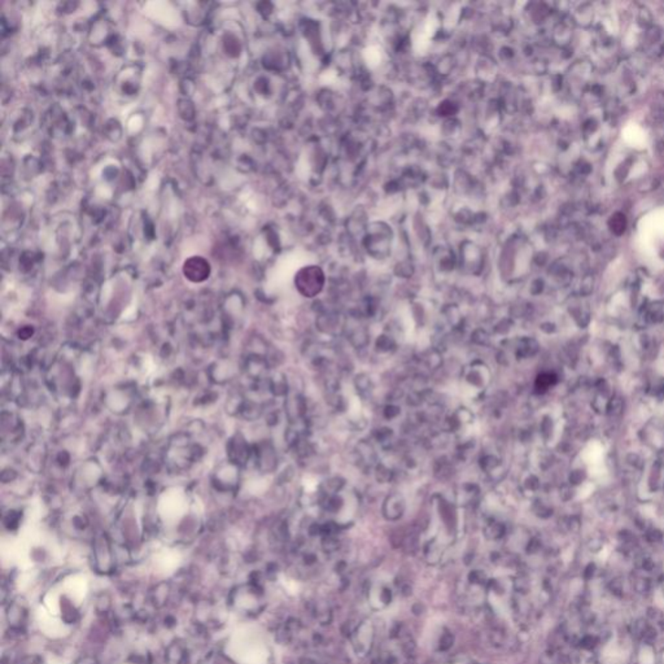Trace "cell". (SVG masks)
<instances>
[{"label":"cell","instance_id":"cell-1","mask_svg":"<svg viewBox=\"0 0 664 664\" xmlns=\"http://www.w3.org/2000/svg\"><path fill=\"white\" fill-rule=\"evenodd\" d=\"M609 226H610V230L613 231V234L623 235L626 229H627V218L623 213H615L610 217V221H609Z\"/></svg>","mask_w":664,"mask_h":664},{"label":"cell","instance_id":"cell-2","mask_svg":"<svg viewBox=\"0 0 664 664\" xmlns=\"http://www.w3.org/2000/svg\"><path fill=\"white\" fill-rule=\"evenodd\" d=\"M557 381V378L554 376L553 374H542L539 378H537V381H536V385H537V390L539 391H546L549 387H552L554 383Z\"/></svg>","mask_w":664,"mask_h":664}]
</instances>
